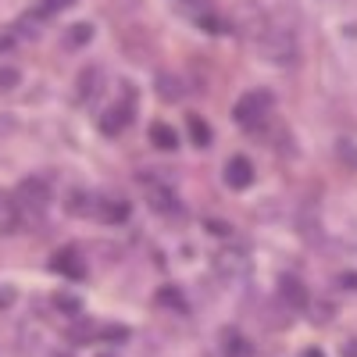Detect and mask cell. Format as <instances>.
<instances>
[{"instance_id":"1","label":"cell","mask_w":357,"mask_h":357,"mask_svg":"<svg viewBox=\"0 0 357 357\" xmlns=\"http://www.w3.org/2000/svg\"><path fill=\"white\" fill-rule=\"evenodd\" d=\"M257 40H261V54L272 65H293L296 61V36H293V25L289 22L282 25L279 18H272V25H268Z\"/></svg>"},{"instance_id":"2","label":"cell","mask_w":357,"mask_h":357,"mask_svg":"<svg viewBox=\"0 0 357 357\" xmlns=\"http://www.w3.org/2000/svg\"><path fill=\"white\" fill-rule=\"evenodd\" d=\"M18 211L22 218L29 222H40L47 215V204H50V186L43 183V178H25V183L18 186Z\"/></svg>"},{"instance_id":"3","label":"cell","mask_w":357,"mask_h":357,"mask_svg":"<svg viewBox=\"0 0 357 357\" xmlns=\"http://www.w3.org/2000/svg\"><path fill=\"white\" fill-rule=\"evenodd\" d=\"M132 118H136V89L122 86V100H114V104L100 114V129H104L107 136H114V132H122Z\"/></svg>"},{"instance_id":"4","label":"cell","mask_w":357,"mask_h":357,"mask_svg":"<svg viewBox=\"0 0 357 357\" xmlns=\"http://www.w3.org/2000/svg\"><path fill=\"white\" fill-rule=\"evenodd\" d=\"M272 111V93H264V89H254V93H243L240 97V104L232 107V118L240 126H247V129H254V126H261L264 122V114Z\"/></svg>"},{"instance_id":"5","label":"cell","mask_w":357,"mask_h":357,"mask_svg":"<svg viewBox=\"0 0 357 357\" xmlns=\"http://www.w3.org/2000/svg\"><path fill=\"white\" fill-rule=\"evenodd\" d=\"M250 268V254L243 247H236V243H225L218 254H215V272L222 279H236V275H243Z\"/></svg>"},{"instance_id":"6","label":"cell","mask_w":357,"mask_h":357,"mask_svg":"<svg viewBox=\"0 0 357 357\" xmlns=\"http://www.w3.org/2000/svg\"><path fill=\"white\" fill-rule=\"evenodd\" d=\"M100 93H104V72H100L97 65L82 68V72H79V86H75V97H79V104H93Z\"/></svg>"},{"instance_id":"7","label":"cell","mask_w":357,"mask_h":357,"mask_svg":"<svg viewBox=\"0 0 357 357\" xmlns=\"http://www.w3.org/2000/svg\"><path fill=\"white\" fill-rule=\"evenodd\" d=\"M50 268H54L57 275H68V279H86V264H82V257H79V250H75V247L57 250V254L50 257Z\"/></svg>"},{"instance_id":"8","label":"cell","mask_w":357,"mask_h":357,"mask_svg":"<svg viewBox=\"0 0 357 357\" xmlns=\"http://www.w3.org/2000/svg\"><path fill=\"white\" fill-rule=\"evenodd\" d=\"M93 215H97L100 222H107V225H122V222L129 218V204H126L122 197H100V200L93 204Z\"/></svg>"},{"instance_id":"9","label":"cell","mask_w":357,"mask_h":357,"mask_svg":"<svg viewBox=\"0 0 357 357\" xmlns=\"http://www.w3.org/2000/svg\"><path fill=\"white\" fill-rule=\"evenodd\" d=\"M146 204H151V211H158V215H178V200H175L172 186L151 183L146 186Z\"/></svg>"},{"instance_id":"10","label":"cell","mask_w":357,"mask_h":357,"mask_svg":"<svg viewBox=\"0 0 357 357\" xmlns=\"http://www.w3.org/2000/svg\"><path fill=\"white\" fill-rule=\"evenodd\" d=\"M250 183H254V165H250V158H229V165H225V186L247 190Z\"/></svg>"},{"instance_id":"11","label":"cell","mask_w":357,"mask_h":357,"mask_svg":"<svg viewBox=\"0 0 357 357\" xmlns=\"http://www.w3.org/2000/svg\"><path fill=\"white\" fill-rule=\"evenodd\" d=\"M279 296H282L293 311H304V307H307V289H304V282L296 279V275H282V279H279Z\"/></svg>"},{"instance_id":"12","label":"cell","mask_w":357,"mask_h":357,"mask_svg":"<svg viewBox=\"0 0 357 357\" xmlns=\"http://www.w3.org/2000/svg\"><path fill=\"white\" fill-rule=\"evenodd\" d=\"M22 225V211H18V200L8 193V190H0V236H11L15 229Z\"/></svg>"},{"instance_id":"13","label":"cell","mask_w":357,"mask_h":357,"mask_svg":"<svg viewBox=\"0 0 357 357\" xmlns=\"http://www.w3.org/2000/svg\"><path fill=\"white\" fill-rule=\"evenodd\" d=\"M154 89H158V93H161V100L175 104V100H183V93H186V82L178 79L175 72H161V75L154 79Z\"/></svg>"},{"instance_id":"14","label":"cell","mask_w":357,"mask_h":357,"mask_svg":"<svg viewBox=\"0 0 357 357\" xmlns=\"http://www.w3.org/2000/svg\"><path fill=\"white\" fill-rule=\"evenodd\" d=\"M65 47L68 50H79V47H86L89 40H93V25L89 22H79V25H72V29H65Z\"/></svg>"},{"instance_id":"15","label":"cell","mask_w":357,"mask_h":357,"mask_svg":"<svg viewBox=\"0 0 357 357\" xmlns=\"http://www.w3.org/2000/svg\"><path fill=\"white\" fill-rule=\"evenodd\" d=\"M151 143L158 146V151H175V146H178V136H175V129H172V126L154 122V126H151Z\"/></svg>"},{"instance_id":"16","label":"cell","mask_w":357,"mask_h":357,"mask_svg":"<svg viewBox=\"0 0 357 357\" xmlns=\"http://www.w3.org/2000/svg\"><path fill=\"white\" fill-rule=\"evenodd\" d=\"M97 336H100V325H97V321H89V318L75 321L72 329H68V340H72V343H93Z\"/></svg>"},{"instance_id":"17","label":"cell","mask_w":357,"mask_h":357,"mask_svg":"<svg viewBox=\"0 0 357 357\" xmlns=\"http://www.w3.org/2000/svg\"><path fill=\"white\" fill-rule=\"evenodd\" d=\"M186 129H190V139H193L197 146L211 143V129H207V122H204L200 114H190V118H186Z\"/></svg>"},{"instance_id":"18","label":"cell","mask_w":357,"mask_h":357,"mask_svg":"<svg viewBox=\"0 0 357 357\" xmlns=\"http://www.w3.org/2000/svg\"><path fill=\"white\" fill-rule=\"evenodd\" d=\"M158 304L161 307H172V311H190V304L183 301V293H178L175 286H161L158 289Z\"/></svg>"},{"instance_id":"19","label":"cell","mask_w":357,"mask_h":357,"mask_svg":"<svg viewBox=\"0 0 357 357\" xmlns=\"http://www.w3.org/2000/svg\"><path fill=\"white\" fill-rule=\"evenodd\" d=\"M54 307H57V311H65V314H79L82 301H79L75 293H54Z\"/></svg>"},{"instance_id":"20","label":"cell","mask_w":357,"mask_h":357,"mask_svg":"<svg viewBox=\"0 0 357 357\" xmlns=\"http://www.w3.org/2000/svg\"><path fill=\"white\" fill-rule=\"evenodd\" d=\"M65 207H68V215H86V211H89V197H86L82 190H75V193H68Z\"/></svg>"},{"instance_id":"21","label":"cell","mask_w":357,"mask_h":357,"mask_svg":"<svg viewBox=\"0 0 357 357\" xmlns=\"http://www.w3.org/2000/svg\"><path fill=\"white\" fill-rule=\"evenodd\" d=\"M225 357H250V347L236 336V333H229V336H225Z\"/></svg>"},{"instance_id":"22","label":"cell","mask_w":357,"mask_h":357,"mask_svg":"<svg viewBox=\"0 0 357 357\" xmlns=\"http://www.w3.org/2000/svg\"><path fill=\"white\" fill-rule=\"evenodd\" d=\"M197 18H200V25L207 29V33H225V29H229L225 18H215V11H204V15H197Z\"/></svg>"},{"instance_id":"23","label":"cell","mask_w":357,"mask_h":357,"mask_svg":"<svg viewBox=\"0 0 357 357\" xmlns=\"http://www.w3.org/2000/svg\"><path fill=\"white\" fill-rule=\"evenodd\" d=\"M75 0H40V15L43 18H50L54 11H65V8H72Z\"/></svg>"},{"instance_id":"24","label":"cell","mask_w":357,"mask_h":357,"mask_svg":"<svg viewBox=\"0 0 357 357\" xmlns=\"http://www.w3.org/2000/svg\"><path fill=\"white\" fill-rule=\"evenodd\" d=\"M18 68H0V89H15L18 86Z\"/></svg>"},{"instance_id":"25","label":"cell","mask_w":357,"mask_h":357,"mask_svg":"<svg viewBox=\"0 0 357 357\" xmlns=\"http://www.w3.org/2000/svg\"><path fill=\"white\" fill-rule=\"evenodd\" d=\"M100 336H104V340H114V343H122V340H129V333H126V325H107V329H100Z\"/></svg>"},{"instance_id":"26","label":"cell","mask_w":357,"mask_h":357,"mask_svg":"<svg viewBox=\"0 0 357 357\" xmlns=\"http://www.w3.org/2000/svg\"><path fill=\"white\" fill-rule=\"evenodd\" d=\"M204 225H207V232H215V236H229V225H225V222H218V218H207Z\"/></svg>"},{"instance_id":"27","label":"cell","mask_w":357,"mask_h":357,"mask_svg":"<svg viewBox=\"0 0 357 357\" xmlns=\"http://www.w3.org/2000/svg\"><path fill=\"white\" fill-rule=\"evenodd\" d=\"M15 296H18V293H15V286H0V307H8V304L15 301Z\"/></svg>"},{"instance_id":"28","label":"cell","mask_w":357,"mask_h":357,"mask_svg":"<svg viewBox=\"0 0 357 357\" xmlns=\"http://www.w3.org/2000/svg\"><path fill=\"white\" fill-rule=\"evenodd\" d=\"M340 151L347 154V165H350V168H357V146H350V143H340Z\"/></svg>"},{"instance_id":"29","label":"cell","mask_w":357,"mask_h":357,"mask_svg":"<svg viewBox=\"0 0 357 357\" xmlns=\"http://www.w3.org/2000/svg\"><path fill=\"white\" fill-rule=\"evenodd\" d=\"M343 357H357V340H350V343L343 347Z\"/></svg>"},{"instance_id":"30","label":"cell","mask_w":357,"mask_h":357,"mask_svg":"<svg viewBox=\"0 0 357 357\" xmlns=\"http://www.w3.org/2000/svg\"><path fill=\"white\" fill-rule=\"evenodd\" d=\"M301 357H325V354H321V350H318V347H311V350H304V354H301Z\"/></svg>"},{"instance_id":"31","label":"cell","mask_w":357,"mask_h":357,"mask_svg":"<svg viewBox=\"0 0 357 357\" xmlns=\"http://www.w3.org/2000/svg\"><path fill=\"white\" fill-rule=\"evenodd\" d=\"M343 286H357V275H343Z\"/></svg>"},{"instance_id":"32","label":"cell","mask_w":357,"mask_h":357,"mask_svg":"<svg viewBox=\"0 0 357 357\" xmlns=\"http://www.w3.org/2000/svg\"><path fill=\"white\" fill-rule=\"evenodd\" d=\"M54 357H65V354H54Z\"/></svg>"}]
</instances>
